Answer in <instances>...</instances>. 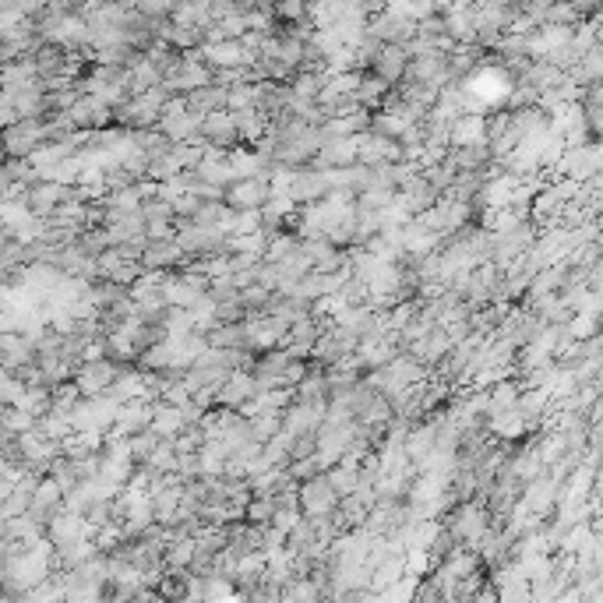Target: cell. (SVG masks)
<instances>
[{
	"instance_id": "1",
	"label": "cell",
	"mask_w": 603,
	"mask_h": 603,
	"mask_svg": "<svg viewBox=\"0 0 603 603\" xmlns=\"http://www.w3.org/2000/svg\"><path fill=\"white\" fill-rule=\"evenodd\" d=\"M198 124H201V117L198 113H191L187 110V103H184V96H170L163 103V110H159V120H156V127L159 131L170 138L173 145H180V142H201L198 138Z\"/></svg>"
},
{
	"instance_id": "2",
	"label": "cell",
	"mask_w": 603,
	"mask_h": 603,
	"mask_svg": "<svg viewBox=\"0 0 603 603\" xmlns=\"http://www.w3.org/2000/svg\"><path fill=\"white\" fill-rule=\"evenodd\" d=\"M173 240H177V244H180V251H184V258H201V254L226 251V233H219L216 226L191 223V219H177V230H173Z\"/></svg>"
},
{
	"instance_id": "3",
	"label": "cell",
	"mask_w": 603,
	"mask_h": 603,
	"mask_svg": "<svg viewBox=\"0 0 603 603\" xmlns=\"http://www.w3.org/2000/svg\"><path fill=\"white\" fill-rule=\"evenodd\" d=\"M43 142H46V124H39V117H18L15 124L4 127V138H0L4 152L15 159H25Z\"/></svg>"
},
{
	"instance_id": "4",
	"label": "cell",
	"mask_w": 603,
	"mask_h": 603,
	"mask_svg": "<svg viewBox=\"0 0 603 603\" xmlns=\"http://www.w3.org/2000/svg\"><path fill=\"white\" fill-rule=\"evenodd\" d=\"M297 505H300V515H328L339 505V494L328 484L325 473H314L311 480H300L297 484Z\"/></svg>"
},
{
	"instance_id": "5",
	"label": "cell",
	"mask_w": 603,
	"mask_h": 603,
	"mask_svg": "<svg viewBox=\"0 0 603 603\" xmlns=\"http://www.w3.org/2000/svg\"><path fill=\"white\" fill-rule=\"evenodd\" d=\"M286 328L290 325L272 311H254L244 318V335H247V346H251V350H272V346H279Z\"/></svg>"
},
{
	"instance_id": "6",
	"label": "cell",
	"mask_w": 603,
	"mask_h": 603,
	"mask_svg": "<svg viewBox=\"0 0 603 603\" xmlns=\"http://www.w3.org/2000/svg\"><path fill=\"white\" fill-rule=\"evenodd\" d=\"M272 194V184H268V173H254V177H240L233 184L223 187V201L230 209H261Z\"/></svg>"
},
{
	"instance_id": "7",
	"label": "cell",
	"mask_w": 603,
	"mask_h": 603,
	"mask_svg": "<svg viewBox=\"0 0 603 603\" xmlns=\"http://www.w3.org/2000/svg\"><path fill=\"white\" fill-rule=\"evenodd\" d=\"M198 53L212 71H223V67H247L254 60V53L247 50L240 39H212V43H201Z\"/></svg>"
},
{
	"instance_id": "8",
	"label": "cell",
	"mask_w": 603,
	"mask_h": 603,
	"mask_svg": "<svg viewBox=\"0 0 603 603\" xmlns=\"http://www.w3.org/2000/svg\"><path fill=\"white\" fill-rule=\"evenodd\" d=\"M406 67H410V53H406V46H402V43H381L378 53L371 57V64H367V71H371V75H378L385 85H399L402 75H406Z\"/></svg>"
},
{
	"instance_id": "9",
	"label": "cell",
	"mask_w": 603,
	"mask_h": 603,
	"mask_svg": "<svg viewBox=\"0 0 603 603\" xmlns=\"http://www.w3.org/2000/svg\"><path fill=\"white\" fill-rule=\"evenodd\" d=\"M286 194L293 198V205H307L328 194V173L314 170V166H297L286 180Z\"/></svg>"
},
{
	"instance_id": "10",
	"label": "cell",
	"mask_w": 603,
	"mask_h": 603,
	"mask_svg": "<svg viewBox=\"0 0 603 603\" xmlns=\"http://www.w3.org/2000/svg\"><path fill=\"white\" fill-rule=\"evenodd\" d=\"M198 138L205 145H216V149H233L240 142L237 124H233V113L230 110H212L201 117L198 124Z\"/></svg>"
},
{
	"instance_id": "11",
	"label": "cell",
	"mask_w": 603,
	"mask_h": 603,
	"mask_svg": "<svg viewBox=\"0 0 603 603\" xmlns=\"http://www.w3.org/2000/svg\"><path fill=\"white\" fill-rule=\"evenodd\" d=\"M117 371H120V367L113 364V360L99 357V360H82L71 378H75V385H78V392H82V395H99V392H106V388H110V381L117 378Z\"/></svg>"
},
{
	"instance_id": "12",
	"label": "cell",
	"mask_w": 603,
	"mask_h": 603,
	"mask_svg": "<svg viewBox=\"0 0 603 603\" xmlns=\"http://www.w3.org/2000/svg\"><path fill=\"white\" fill-rule=\"evenodd\" d=\"M395 159H402V149L395 138H385V134H374V131L357 134V163L381 166V163H395Z\"/></svg>"
},
{
	"instance_id": "13",
	"label": "cell",
	"mask_w": 603,
	"mask_h": 603,
	"mask_svg": "<svg viewBox=\"0 0 603 603\" xmlns=\"http://www.w3.org/2000/svg\"><path fill=\"white\" fill-rule=\"evenodd\" d=\"M142 268H152V272H173L177 265H184V251H180L177 240H149L138 254Z\"/></svg>"
},
{
	"instance_id": "14",
	"label": "cell",
	"mask_w": 603,
	"mask_h": 603,
	"mask_svg": "<svg viewBox=\"0 0 603 603\" xmlns=\"http://www.w3.org/2000/svg\"><path fill=\"white\" fill-rule=\"evenodd\" d=\"M251 395H254L251 371L230 367V371H226V378L219 381V388H216V406H230V410H237L240 402H247Z\"/></svg>"
},
{
	"instance_id": "15",
	"label": "cell",
	"mask_w": 603,
	"mask_h": 603,
	"mask_svg": "<svg viewBox=\"0 0 603 603\" xmlns=\"http://www.w3.org/2000/svg\"><path fill=\"white\" fill-rule=\"evenodd\" d=\"M399 198L406 201V209H410V216H417V212L431 209L434 201H438V191H434L431 180H427L424 173H413V177L399 187Z\"/></svg>"
},
{
	"instance_id": "16",
	"label": "cell",
	"mask_w": 603,
	"mask_h": 603,
	"mask_svg": "<svg viewBox=\"0 0 603 603\" xmlns=\"http://www.w3.org/2000/svg\"><path fill=\"white\" fill-rule=\"evenodd\" d=\"M226 85H219V82H209V85H198V89H191L184 96V103H187V110L191 113H198V117H205V113H212V110H226Z\"/></svg>"
},
{
	"instance_id": "17",
	"label": "cell",
	"mask_w": 603,
	"mask_h": 603,
	"mask_svg": "<svg viewBox=\"0 0 603 603\" xmlns=\"http://www.w3.org/2000/svg\"><path fill=\"white\" fill-rule=\"evenodd\" d=\"M445 159L455 166V170H480V173H484L487 166L494 163V159H491V149H487V142H477V145H452V149L445 152Z\"/></svg>"
},
{
	"instance_id": "18",
	"label": "cell",
	"mask_w": 603,
	"mask_h": 603,
	"mask_svg": "<svg viewBox=\"0 0 603 603\" xmlns=\"http://www.w3.org/2000/svg\"><path fill=\"white\" fill-rule=\"evenodd\" d=\"M487 142V113H459L452 120V145Z\"/></svg>"
},
{
	"instance_id": "19",
	"label": "cell",
	"mask_w": 603,
	"mask_h": 603,
	"mask_svg": "<svg viewBox=\"0 0 603 603\" xmlns=\"http://www.w3.org/2000/svg\"><path fill=\"white\" fill-rule=\"evenodd\" d=\"M184 427V413L180 406L166 399H152V420H149V431H156L159 438H173V434Z\"/></svg>"
},
{
	"instance_id": "20",
	"label": "cell",
	"mask_w": 603,
	"mask_h": 603,
	"mask_svg": "<svg viewBox=\"0 0 603 603\" xmlns=\"http://www.w3.org/2000/svg\"><path fill=\"white\" fill-rule=\"evenodd\" d=\"M388 89H392V85H385L378 75H371V71H360V82H357V89H353V103L364 106L367 113H374L381 103H385Z\"/></svg>"
},
{
	"instance_id": "21",
	"label": "cell",
	"mask_w": 603,
	"mask_h": 603,
	"mask_svg": "<svg viewBox=\"0 0 603 603\" xmlns=\"http://www.w3.org/2000/svg\"><path fill=\"white\" fill-rule=\"evenodd\" d=\"M519 381L512 378H498L491 388H487V417H498V413L512 410L515 399H519Z\"/></svg>"
},
{
	"instance_id": "22",
	"label": "cell",
	"mask_w": 603,
	"mask_h": 603,
	"mask_svg": "<svg viewBox=\"0 0 603 603\" xmlns=\"http://www.w3.org/2000/svg\"><path fill=\"white\" fill-rule=\"evenodd\" d=\"M529 427H526V420L519 417V410H505V413H498V417H491V434H498L501 441H515V438H522Z\"/></svg>"
},
{
	"instance_id": "23",
	"label": "cell",
	"mask_w": 603,
	"mask_h": 603,
	"mask_svg": "<svg viewBox=\"0 0 603 603\" xmlns=\"http://www.w3.org/2000/svg\"><path fill=\"white\" fill-rule=\"evenodd\" d=\"M247 427H251V438L265 445L272 434H279V427H283V417H279V413H254V417H247Z\"/></svg>"
},
{
	"instance_id": "24",
	"label": "cell",
	"mask_w": 603,
	"mask_h": 603,
	"mask_svg": "<svg viewBox=\"0 0 603 603\" xmlns=\"http://www.w3.org/2000/svg\"><path fill=\"white\" fill-rule=\"evenodd\" d=\"M145 466L159 469V473H177V448H173V441L170 438L159 441L149 459H145Z\"/></svg>"
},
{
	"instance_id": "25",
	"label": "cell",
	"mask_w": 603,
	"mask_h": 603,
	"mask_svg": "<svg viewBox=\"0 0 603 603\" xmlns=\"http://www.w3.org/2000/svg\"><path fill=\"white\" fill-rule=\"evenodd\" d=\"M272 293L276 290H265L261 283H251V286H244L240 290V307H244L247 314H254V311H268V304H272Z\"/></svg>"
},
{
	"instance_id": "26",
	"label": "cell",
	"mask_w": 603,
	"mask_h": 603,
	"mask_svg": "<svg viewBox=\"0 0 603 603\" xmlns=\"http://www.w3.org/2000/svg\"><path fill=\"white\" fill-rule=\"evenodd\" d=\"M163 332L166 335H187L194 332V318L187 307H166L163 311Z\"/></svg>"
},
{
	"instance_id": "27",
	"label": "cell",
	"mask_w": 603,
	"mask_h": 603,
	"mask_svg": "<svg viewBox=\"0 0 603 603\" xmlns=\"http://www.w3.org/2000/svg\"><path fill=\"white\" fill-rule=\"evenodd\" d=\"M276 515V498H251L244 505V522H254V526H268Z\"/></svg>"
},
{
	"instance_id": "28",
	"label": "cell",
	"mask_w": 603,
	"mask_h": 603,
	"mask_svg": "<svg viewBox=\"0 0 603 603\" xmlns=\"http://www.w3.org/2000/svg\"><path fill=\"white\" fill-rule=\"evenodd\" d=\"M159 441H163V438H159L156 431H149V427H142L138 434H131V438H127V445H131V459L134 462H145L152 455V448L159 445Z\"/></svg>"
},
{
	"instance_id": "29",
	"label": "cell",
	"mask_w": 603,
	"mask_h": 603,
	"mask_svg": "<svg viewBox=\"0 0 603 603\" xmlns=\"http://www.w3.org/2000/svg\"><path fill=\"white\" fill-rule=\"evenodd\" d=\"M254 230H265V223H261V209H237L233 212L230 237L233 233H254Z\"/></svg>"
},
{
	"instance_id": "30",
	"label": "cell",
	"mask_w": 603,
	"mask_h": 603,
	"mask_svg": "<svg viewBox=\"0 0 603 603\" xmlns=\"http://www.w3.org/2000/svg\"><path fill=\"white\" fill-rule=\"evenodd\" d=\"M0 156H4V145H0Z\"/></svg>"
}]
</instances>
